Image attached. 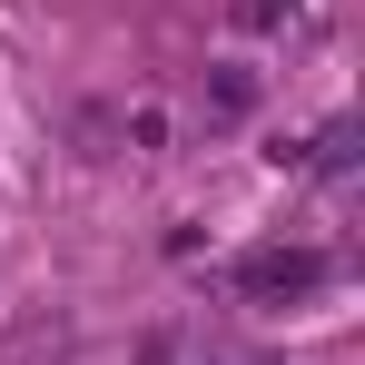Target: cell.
Listing matches in <instances>:
<instances>
[{
    "label": "cell",
    "instance_id": "obj_1",
    "mask_svg": "<svg viewBox=\"0 0 365 365\" xmlns=\"http://www.w3.org/2000/svg\"><path fill=\"white\" fill-rule=\"evenodd\" d=\"M237 287L247 297H316V287H326V257H316V247H257L237 267Z\"/></svg>",
    "mask_w": 365,
    "mask_h": 365
},
{
    "label": "cell",
    "instance_id": "obj_2",
    "mask_svg": "<svg viewBox=\"0 0 365 365\" xmlns=\"http://www.w3.org/2000/svg\"><path fill=\"white\" fill-rule=\"evenodd\" d=\"M207 109H217V119H247V109H257V69H217V79H207Z\"/></svg>",
    "mask_w": 365,
    "mask_h": 365
},
{
    "label": "cell",
    "instance_id": "obj_3",
    "mask_svg": "<svg viewBox=\"0 0 365 365\" xmlns=\"http://www.w3.org/2000/svg\"><path fill=\"white\" fill-rule=\"evenodd\" d=\"M237 20H247V30H267V20H277V0H237Z\"/></svg>",
    "mask_w": 365,
    "mask_h": 365
}]
</instances>
